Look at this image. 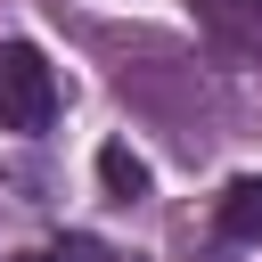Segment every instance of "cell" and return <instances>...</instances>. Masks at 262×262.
I'll return each mask as SVG.
<instances>
[{
  "instance_id": "obj_1",
  "label": "cell",
  "mask_w": 262,
  "mask_h": 262,
  "mask_svg": "<svg viewBox=\"0 0 262 262\" xmlns=\"http://www.w3.org/2000/svg\"><path fill=\"white\" fill-rule=\"evenodd\" d=\"M57 115V74L33 41H0V131H49Z\"/></svg>"
},
{
  "instance_id": "obj_4",
  "label": "cell",
  "mask_w": 262,
  "mask_h": 262,
  "mask_svg": "<svg viewBox=\"0 0 262 262\" xmlns=\"http://www.w3.org/2000/svg\"><path fill=\"white\" fill-rule=\"evenodd\" d=\"M98 180H106V196H123V205H131V196H147V164H139L123 139H106V147H98Z\"/></svg>"
},
{
  "instance_id": "obj_2",
  "label": "cell",
  "mask_w": 262,
  "mask_h": 262,
  "mask_svg": "<svg viewBox=\"0 0 262 262\" xmlns=\"http://www.w3.org/2000/svg\"><path fill=\"white\" fill-rule=\"evenodd\" d=\"M196 8V25L229 49V57H254L262 66V0H188Z\"/></svg>"
},
{
  "instance_id": "obj_3",
  "label": "cell",
  "mask_w": 262,
  "mask_h": 262,
  "mask_svg": "<svg viewBox=\"0 0 262 262\" xmlns=\"http://www.w3.org/2000/svg\"><path fill=\"white\" fill-rule=\"evenodd\" d=\"M213 221H221V237H237V246H262V172H237V180L221 188Z\"/></svg>"
},
{
  "instance_id": "obj_5",
  "label": "cell",
  "mask_w": 262,
  "mask_h": 262,
  "mask_svg": "<svg viewBox=\"0 0 262 262\" xmlns=\"http://www.w3.org/2000/svg\"><path fill=\"white\" fill-rule=\"evenodd\" d=\"M8 262H49V254H8Z\"/></svg>"
}]
</instances>
